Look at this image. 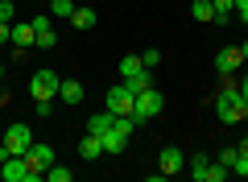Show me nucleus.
I'll return each mask as SVG.
<instances>
[{
    "mask_svg": "<svg viewBox=\"0 0 248 182\" xmlns=\"http://www.w3.org/2000/svg\"><path fill=\"white\" fill-rule=\"evenodd\" d=\"M215 112H219L223 124H236L244 120V99H240V83H228L219 91V99H215Z\"/></svg>",
    "mask_w": 248,
    "mask_h": 182,
    "instance_id": "nucleus-1",
    "label": "nucleus"
},
{
    "mask_svg": "<svg viewBox=\"0 0 248 182\" xmlns=\"http://www.w3.org/2000/svg\"><path fill=\"white\" fill-rule=\"evenodd\" d=\"M58 87H62V79L54 75V70H37V75L29 79V96H33L37 104H46V99L58 96Z\"/></svg>",
    "mask_w": 248,
    "mask_h": 182,
    "instance_id": "nucleus-2",
    "label": "nucleus"
},
{
    "mask_svg": "<svg viewBox=\"0 0 248 182\" xmlns=\"http://www.w3.org/2000/svg\"><path fill=\"white\" fill-rule=\"evenodd\" d=\"M0 141H4V149H9V157H25L29 145H33V132H29L25 124H9Z\"/></svg>",
    "mask_w": 248,
    "mask_h": 182,
    "instance_id": "nucleus-3",
    "label": "nucleus"
},
{
    "mask_svg": "<svg viewBox=\"0 0 248 182\" xmlns=\"http://www.w3.org/2000/svg\"><path fill=\"white\" fill-rule=\"evenodd\" d=\"M133 108H137V96L124 83L108 91V112H112V116H133Z\"/></svg>",
    "mask_w": 248,
    "mask_h": 182,
    "instance_id": "nucleus-4",
    "label": "nucleus"
},
{
    "mask_svg": "<svg viewBox=\"0 0 248 182\" xmlns=\"http://www.w3.org/2000/svg\"><path fill=\"white\" fill-rule=\"evenodd\" d=\"M161 104H166V99L157 96V87L141 91V96H137V108H133V120L141 124V120H149V116H157V112H161Z\"/></svg>",
    "mask_w": 248,
    "mask_h": 182,
    "instance_id": "nucleus-5",
    "label": "nucleus"
},
{
    "mask_svg": "<svg viewBox=\"0 0 248 182\" xmlns=\"http://www.w3.org/2000/svg\"><path fill=\"white\" fill-rule=\"evenodd\" d=\"M182 165H186V157H182V149H178V145H166V149L157 153V174H161V182L174 178Z\"/></svg>",
    "mask_w": 248,
    "mask_h": 182,
    "instance_id": "nucleus-6",
    "label": "nucleus"
},
{
    "mask_svg": "<svg viewBox=\"0 0 248 182\" xmlns=\"http://www.w3.org/2000/svg\"><path fill=\"white\" fill-rule=\"evenodd\" d=\"M240 62H244V54H240V46H223L219 54H215V70L219 75H236Z\"/></svg>",
    "mask_w": 248,
    "mask_h": 182,
    "instance_id": "nucleus-7",
    "label": "nucleus"
},
{
    "mask_svg": "<svg viewBox=\"0 0 248 182\" xmlns=\"http://www.w3.org/2000/svg\"><path fill=\"white\" fill-rule=\"evenodd\" d=\"M0 178H4V182H29L25 157H4V162H0Z\"/></svg>",
    "mask_w": 248,
    "mask_h": 182,
    "instance_id": "nucleus-8",
    "label": "nucleus"
},
{
    "mask_svg": "<svg viewBox=\"0 0 248 182\" xmlns=\"http://www.w3.org/2000/svg\"><path fill=\"white\" fill-rule=\"evenodd\" d=\"M58 99H62V104H83V83H79V79H62V87H58Z\"/></svg>",
    "mask_w": 248,
    "mask_h": 182,
    "instance_id": "nucleus-9",
    "label": "nucleus"
},
{
    "mask_svg": "<svg viewBox=\"0 0 248 182\" xmlns=\"http://www.w3.org/2000/svg\"><path fill=\"white\" fill-rule=\"evenodd\" d=\"M99 153H104V137L87 132V137H83V145H79V157H83V162H95Z\"/></svg>",
    "mask_w": 248,
    "mask_h": 182,
    "instance_id": "nucleus-10",
    "label": "nucleus"
},
{
    "mask_svg": "<svg viewBox=\"0 0 248 182\" xmlns=\"http://www.w3.org/2000/svg\"><path fill=\"white\" fill-rule=\"evenodd\" d=\"M13 42L17 46H37V29H33V21H21V25H13Z\"/></svg>",
    "mask_w": 248,
    "mask_h": 182,
    "instance_id": "nucleus-11",
    "label": "nucleus"
},
{
    "mask_svg": "<svg viewBox=\"0 0 248 182\" xmlns=\"http://www.w3.org/2000/svg\"><path fill=\"white\" fill-rule=\"evenodd\" d=\"M124 87H128L133 96H141V91H149V87H153V75H149V70H137V75L124 79Z\"/></svg>",
    "mask_w": 248,
    "mask_h": 182,
    "instance_id": "nucleus-12",
    "label": "nucleus"
},
{
    "mask_svg": "<svg viewBox=\"0 0 248 182\" xmlns=\"http://www.w3.org/2000/svg\"><path fill=\"white\" fill-rule=\"evenodd\" d=\"M124 145H128V137H124V132H116V129L104 132V153H124Z\"/></svg>",
    "mask_w": 248,
    "mask_h": 182,
    "instance_id": "nucleus-13",
    "label": "nucleus"
},
{
    "mask_svg": "<svg viewBox=\"0 0 248 182\" xmlns=\"http://www.w3.org/2000/svg\"><path fill=\"white\" fill-rule=\"evenodd\" d=\"M112 124H116V116H112V112H95V116H91V124H87V132H95V137H104V132L112 129Z\"/></svg>",
    "mask_w": 248,
    "mask_h": 182,
    "instance_id": "nucleus-14",
    "label": "nucleus"
},
{
    "mask_svg": "<svg viewBox=\"0 0 248 182\" xmlns=\"http://www.w3.org/2000/svg\"><path fill=\"white\" fill-rule=\"evenodd\" d=\"M211 9H215V21H219V25H228V17L236 13V0H211Z\"/></svg>",
    "mask_w": 248,
    "mask_h": 182,
    "instance_id": "nucleus-15",
    "label": "nucleus"
},
{
    "mask_svg": "<svg viewBox=\"0 0 248 182\" xmlns=\"http://www.w3.org/2000/svg\"><path fill=\"white\" fill-rule=\"evenodd\" d=\"M137 70H145V62H141V54H124V58H120V75L128 79V75H137Z\"/></svg>",
    "mask_w": 248,
    "mask_h": 182,
    "instance_id": "nucleus-16",
    "label": "nucleus"
},
{
    "mask_svg": "<svg viewBox=\"0 0 248 182\" xmlns=\"http://www.w3.org/2000/svg\"><path fill=\"white\" fill-rule=\"evenodd\" d=\"M190 17H195V21H215L211 0H195V4H190Z\"/></svg>",
    "mask_w": 248,
    "mask_h": 182,
    "instance_id": "nucleus-17",
    "label": "nucleus"
},
{
    "mask_svg": "<svg viewBox=\"0 0 248 182\" xmlns=\"http://www.w3.org/2000/svg\"><path fill=\"white\" fill-rule=\"evenodd\" d=\"M46 182H75V174L66 170V165H58V162H54L50 170H46Z\"/></svg>",
    "mask_w": 248,
    "mask_h": 182,
    "instance_id": "nucleus-18",
    "label": "nucleus"
},
{
    "mask_svg": "<svg viewBox=\"0 0 248 182\" xmlns=\"http://www.w3.org/2000/svg\"><path fill=\"white\" fill-rule=\"evenodd\" d=\"M71 21H75V29H91V25H95V13H91V9H75Z\"/></svg>",
    "mask_w": 248,
    "mask_h": 182,
    "instance_id": "nucleus-19",
    "label": "nucleus"
},
{
    "mask_svg": "<svg viewBox=\"0 0 248 182\" xmlns=\"http://www.w3.org/2000/svg\"><path fill=\"white\" fill-rule=\"evenodd\" d=\"M232 174V165H223V162H215V165H207V182H223Z\"/></svg>",
    "mask_w": 248,
    "mask_h": 182,
    "instance_id": "nucleus-20",
    "label": "nucleus"
},
{
    "mask_svg": "<svg viewBox=\"0 0 248 182\" xmlns=\"http://www.w3.org/2000/svg\"><path fill=\"white\" fill-rule=\"evenodd\" d=\"M207 165H211L207 157H195V162H190V178H195V182H207Z\"/></svg>",
    "mask_w": 248,
    "mask_h": 182,
    "instance_id": "nucleus-21",
    "label": "nucleus"
},
{
    "mask_svg": "<svg viewBox=\"0 0 248 182\" xmlns=\"http://www.w3.org/2000/svg\"><path fill=\"white\" fill-rule=\"evenodd\" d=\"M13 17H17V4H13V0H0V21L13 25Z\"/></svg>",
    "mask_w": 248,
    "mask_h": 182,
    "instance_id": "nucleus-22",
    "label": "nucleus"
},
{
    "mask_svg": "<svg viewBox=\"0 0 248 182\" xmlns=\"http://www.w3.org/2000/svg\"><path fill=\"white\" fill-rule=\"evenodd\" d=\"M54 17H71V13H75V4H71V0H54Z\"/></svg>",
    "mask_w": 248,
    "mask_h": 182,
    "instance_id": "nucleus-23",
    "label": "nucleus"
},
{
    "mask_svg": "<svg viewBox=\"0 0 248 182\" xmlns=\"http://www.w3.org/2000/svg\"><path fill=\"white\" fill-rule=\"evenodd\" d=\"M141 62H145V70H153V66L161 62V50H145V54H141Z\"/></svg>",
    "mask_w": 248,
    "mask_h": 182,
    "instance_id": "nucleus-24",
    "label": "nucleus"
},
{
    "mask_svg": "<svg viewBox=\"0 0 248 182\" xmlns=\"http://www.w3.org/2000/svg\"><path fill=\"white\" fill-rule=\"evenodd\" d=\"M37 46H42V50H50V46H58V42H54V29H42V33H37Z\"/></svg>",
    "mask_w": 248,
    "mask_h": 182,
    "instance_id": "nucleus-25",
    "label": "nucleus"
},
{
    "mask_svg": "<svg viewBox=\"0 0 248 182\" xmlns=\"http://www.w3.org/2000/svg\"><path fill=\"white\" fill-rule=\"evenodd\" d=\"M236 157H240V149H236V145H223V153H219V162H223V165H232Z\"/></svg>",
    "mask_w": 248,
    "mask_h": 182,
    "instance_id": "nucleus-26",
    "label": "nucleus"
},
{
    "mask_svg": "<svg viewBox=\"0 0 248 182\" xmlns=\"http://www.w3.org/2000/svg\"><path fill=\"white\" fill-rule=\"evenodd\" d=\"M232 170H236L240 178H248V157H236V162H232Z\"/></svg>",
    "mask_w": 248,
    "mask_h": 182,
    "instance_id": "nucleus-27",
    "label": "nucleus"
},
{
    "mask_svg": "<svg viewBox=\"0 0 248 182\" xmlns=\"http://www.w3.org/2000/svg\"><path fill=\"white\" fill-rule=\"evenodd\" d=\"M236 13H240V21L248 25V0H236Z\"/></svg>",
    "mask_w": 248,
    "mask_h": 182,
    "instance_id": "nucleus-28",
    "label": "nucleus"
},
{
    "mask_svg": "<svg viewBox=\"0 0 248 182\" xmlns=\"http://www.w3.org/2000/svg\"><path fill=\"white\" fill-rule=\"evenodd\" d=\"M240 99L248 104V75H240Z\"/></svg>",
    "mask_w": 248,
    "mask_h": 182,
    "instance_id": "nucleus-29",
    "label": "nucleus"
},
{
    "mask_svg": "<svg viewBox=\"0 0 248 182\" xmlns=\"http://www.w3.org/2000/svg\"><path fill=\"white\" fill-rule=\"evenodd\" d=\"M13 37V25H4V21H0V42H9Z\"/></svg>",
    "mask_w": 248,
    "mask_h": 182,
    "instance_id": "nucleus-30",
    "label": "nucleus"
},
{
    "mask_svg": "<svg viewBox=\"0 0 248 182\" xmlns=\"http://www.w3.org/2000/svg\"><path fill=\"white\" fill-rule=\"evenodd\" d=\"M236 149H240V157H248V141H236Z\"/></svg>",
    "mask_w": 248,
    "mask_h": 182,
    "instance_id": "nucleus-31",
    "label": "nucleus"
},
{
    "mask_svg": "<svg viewBox=\"0 0 248 182\" xmlns=\"http://www.w3.org/2000/svg\"><path fill=\"white\" fill-rule=\"evenodd\" d=\"M240 54H244V58H248V42H240Z\"/></svg>",
    "mask_w": 248,
    "mask_h": 182,
    "instance_id": "nucleus-32",
    "label": "nucleus"
},
{
    "mask_svg": "<svg viewBox=\"0 0 248 182\" xmlns=\"http://www.w3.org/2000/svg\"><path fill=\"white\" fill-rule=\"evenodd\" d=\"M244 120H248V104H244Z\"/></svg>",
    "mask_w": 248,
    "mask_h": 182,
    "instance_id": "nucleus-33",
    "label": "nucleus"
},
{
    "mask_svg": "<svg viewBox=\"0 0 248 182\" xmlns=\"http://www.w3.org/2000/svg\"><path fill=\"white\" fill-rule=\"evenodd\" d=\"M0 75H4V66H0Z\"/></svg>",
    "mask_w": 248,
    "mask_h": 182,
    "instance_id": "nucleus-34",
    "label": "nucleus"
}]
</instances>
